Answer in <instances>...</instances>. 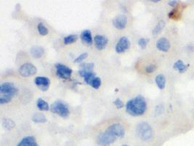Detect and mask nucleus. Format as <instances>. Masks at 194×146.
I'll list each match as a JSON object with an SVG mask.
<instances>
[{"mask_svg": "<svg viewBox=\"0 0 194 146\" xmlns=\"http://www.w3.org/2000/svg\"><path fill=\"white\" fill-rule=\"evenodd\" d=\"M147 110V102L143 96H137L126 104V111L132 116H143Z\"/></svg>", "mask_w": 194, "mask_h": 146, "instance_id": "obj_1", "label": "nucleus"}, {"mask_svg": "<svg viewBox=\"0 0 194 146\" xmlns=\"http://www.w3.org/2000/svg\"><path fill=\"white\" fill-rule=\"evenodd\" d=\"M18 89L13 83L7 82L0 85V104L8 103L18 93Z\"/></svg>", "mask_w": 194, "mask_h": 146, "instance_id": "obj_2", "label": "nucleus"}, {"mask_svg": "<svg viewBox=\"0 0 194 146\" xmlns=\"http://www.w3.org/2000/svg\"><path fill=\"white\" fill-rule=\"evenodd\" d=\"M136 131L140 138L144 141H149L153 139V129L147 122H141L137 124Z\"/></svg>", "mask_w": 194, "mask_h": 146, "instance_id": "obj_3", "label": "nucleus"}, {"mask_svg": "<svg viewBox=\"0 0 194 146\" xmlns=\"http://www.w3.org/2000/svg\"><path fill=\"white\" fill-rule=\"evenodd\" d=\"M50 110L53 113L57 114L62 118H67L70 114L68 106L60 101L54 102L50 106Z\"/></svg>", "mask_w": 194, "mask_h": 146, "instance_id": "obj_4", "label": "nucleus"}, {"mask_svg": "<svg viewBox=\"0 0 194 146\" xmlns=\"http://www.w3.org/2000/svg\"><path fill=\"white\" fill-rule=\"evenodd\" d=\"M106 131H108L112 136L117 138H122L124 137L125 135V129L123 126L122 124L119 123H116L110 125L106 129Z\"/></svg>", "mask_w": 194, "mask_h": 146, "instance_id": "obj_5", "label": "nucleus"}, {"mask_svg": "<svg viewBox=\"0 0 194 146\" xmlns=\"http://www.w3.org/2000/svg\"><path fill=\"white\" fill-rule=\"evenodd\" d=\"M55 66L56 69V75L60 78L64 79V80H68V79L71 78L73 72L71 69L60 63H56Z\"/></svg>", "mask_w": 194, "mask_h": 146, "instance_id": "obj_6", "label": "nucleus"}, {"mask_svg": "<svg viewBox=\"0 0 194 146\" xmlns=\"http://www.w3.org/2000/svg\"><path fill=\"white\" fill-rule=\"evenodd\" d=\"M116 140V137L112 136L108 131L101 132L97 138V143L101 146H108Z\"/></svg>", "mask_w": 194, "mask_h": 146, "instance_id": "obj_7", "label": "nucleus"}, {"mask_svg": "<svg viewBox=\"0 0 194 146\" xmlns=\"http://www.w3.org/2000/svg\"><path fill=\"white\" fill-rule=\"evenodd\" d=\"M18 72L22 77L27 78V77H31L36 74L37 69L34 64L31 63H25L20 66Z\"/></svg>", "mask_w": 194, "mask_h": 146, "instance_id": "obj_8", "label": "nucleus"}, {"mask_svg": "<svg viewBox=\"0 0 194 146\" xmlns=\"http://www.w3.org/2000/svg\"><path fill=\"white\" fill-rule=\"evenodd\" d=\"M130 47V41L126 37H122L119 39L115 46L116 53H122L128 50Z\"/></svg>", "mask_w": 194, "mask_h": 146, "instance_id": "obj_9", "label": "nucleus"}, {"mask_svg": "<svg viewBox=\"0 0 194 146\" xmlns=\"http://www.w3.org/2000/svg\"><path fill=\"white\" fill-rule=\"evenodd\" d=\"M34 83L37 87L42 91H46L49 89L50 85V80L48 78L43 76H38L35 78Z\"/></svg>", "mask_w": 194, "mask_h": 146, "instance_id": "obj_10", "label": "nucleus"}, {"mask_svg": "<svg viewBox=\"0 0 194 146\" xmlns=\"http://www.w3.org/2000/svg\"><path fill=\"white\" fill-rule=\"evenodd\" d=\"M127 17L125 15L119 14L113 19V25L118 29H124L127 24Z\"/></svg>", "mask_w": 194, "mask_h": 146, "instance_id": "obj_11", "label": "nucleus"}, {"mask_svg": "<svg viewBox=\"0 0 194 146\" xmlns=\"http://www.w3.org/2000/svg\"><path fill=\"white\" fill-rule=\"evenodd\" d=\"M108 42V39L106 37L103 36V35L97 34L95 35L94 37V43H95V45L96 48L99 51H102L103 50L107 45Z\"/></svg>", "mask_w": 194, "mask_h": 146, "instance_id": "obj_12", "label": "nucleus"}, {"mask_svg": "<svg viewBox=\"0 0 194 146\" xmlns=\"http://www.w3.org/2000/svg\"><path fill=\"white\" fill-rule=\"evenodd\" d=\"M156 48L158 50L163 52H167L170 48V43L165 37H162L156 42Z\"/></svg>", "mask_w": 194, "mask_h": 146, "instance_id": "obj_13", "label": "nucleus"}, {"mask_svg": "<svg viewBox=\"0 0 194 146\" xmlns=\"http://www.w3.org/2000/svg\"><path fill=\"white\" fill-rule=\"evenodd\" d=\"M79 75H80V76H82V78H84V82L88 85H90V83L92 82V80H93V79L96 77L95 73L92 72V71L80 70L79 71Z\"/></svg>", "mask_w": 194, "mask_h": 146, "instance_id": "obj_14", "label": "nucleus"}, {"mask_svg": "<svg viewBox=\"0 0 194 146\" xmlns=\"http://www.w3.org/2000/svg\"><path fill=\"white\" fill-rule=\"evenodd\" d=\"M17 146H39L38 143L33 136L25 137L19 142Z\"/></svg>", "mask_w": 194, "mask_h": 146, "instance_id": "obj_15", "label": "nucleus"}, {"mask_svg": "<svg viewBox=\"0 0 194 146\" xmlns=\"http://www.w3.org/2000/svg\"><path fill=\"white\" fill-rule=\"evenodd\" d=\"M81 39H82V41L83 43L87 44V45H90L93 42V37H92V33L90 32V30H87L83 31L81 34Z\"/></svg>", "mask_w": 194, "mask_h": 146, "instance_id": "obj_16", "label": "nucleus"}, {"mask_svg": "<svg viewBox=\"0 0 194 146\" xmlns=\"http://www.w3.org/2000/svg\"><path fill=\"white\" fill-rule=\"evenodd\" d=\"M30 53L34 58H39L45 53V50L40 46H33L30 50Z\"/></svg>", "mask_w": 194, "mask_h": 146, "instance_id": "obj_17", "label": "nucleus"}, {"mask_svg": "<svg viewBox=\"0 0 194 146\" xmlns=\"http://www.w3.org/2000/svg\"><path fill=\"white\" fill-rule=\"evenodd\" d=\"M156 83L158 88L161 90H163L166 85V78L163 74H159L156 77Z\"/></svg>", "mask_w": 194, "mask_h": 146, "instance_id": "obj_18", "label": "nucleus"}, {"mask_svg": "<svg viewBox=\"0 0 194 146\" xmlns=\"http://www.w3.org/2000/svg\"><path fill=\"white\" fill-rule=\"evenodd\" d=\"M37 107H38V109L39 110H41V111H47V110L50 109V107L47 102H46L45 100L41 99V98H39V99H37Z\"/></svg>", "mask_w": 194, "mask_h": 146, "instance_id": "obj_19", "label": "nucleus"}, {"mask_svg": "<svg viewBox=\"0 0 194 146\" xmlns=\"http://www.w3.org/2000/svg\"><path fill=\"white\" fill-rule=\"evenodd\" d=\"M32 121L35 123H45L47 121V119L44 114L35 113L32 116Z\"/></svg>", "mask_w": 194, "mask_h": 146, "instance_id": "obj_20", "label": "nucleus"}, {"mask_svg": "<svg viewBox=\"0 0 194 146\" xmlns=\"http://www.w3.org/2000/svg\"><path fill=\"white\" fill-rule=\"evenodd\" d=\"M164 26H165V22L164 21L161 20L158 21V23L157 24H156V26H155V28L153 29V32H152V33H153V35H156V34H158L159 33L162 32V30H163V29L164 28Z\"/></svg>", "mask_w": 194, "mask_h": 146, "instance_id": "obj_21", "label": "nucleus"}, {"mask_svg": "<svg viewBox=\"0 0 194 146\" xmlns=\"http://www.w3.org/2000/svg\"><path fill=\"white\" fill-rule=\"evenodd\" d=\"M77 39H78V35L70 34L64 37L63 42H64V44H66V45H70V44L75 43Z\"/></svg>", "mask_w": 194, "mask_h": 146, "instance_id": "obj_22", "label": "nucleus"}, {"mask_svg": "<svg viewBox=\"0 0 194 146\" xmlns=\"http://www.w3.org/2000/svg\"><path fill=\"white\" fill-rule=\"evenodd\" d=\"M169 18L174 20H179L181 18V13L178 8H175L169 13Z\"/></svg>", "mask_w": 194, "mask_h": 146, "instance_id": "obj_23", "label": "nucleus"}, {"mask_svg": "<svg viewBox=\"0 0 194 146\" xmlns=\"http://www.w3.org/2000/svg\"><path fill=\"white\" fill-rule=\"evenodd\" d=\"M37 30H38L39 34L42 35V36L47 35L48 34V32H49L47 27H46L42 23H39L38 24V26H37Z\"/></svg>", "mask_w": 194, "mask_h": 146, "instance_id": "obj_24", "label": "nucleus"}, {"mask_svg": "<svg viewBox=\"0 0 194 146\" xmlns=\"http://www.w3.org/2000/svg\"><path fill=\"white\" fill-rule=\"evenodd\" d=\"M90 85L93 89H98L101 85V79L98 77H95L90 83Z\"/></svg>", "mask_w": 194, "mask_h": 146, "instance_id": "obj_25", "label": "nucleus"}, {"mask_svg": "<svg viewBox=\"0 0 194 146\" xmlns=\"http://www.w3.org/2000/svg\"><path fill=\"white\" fill-rule=\"evenodd\" d=\"M15 123L13 121L10 119H4L3 121V126L5 128H6L8 130L11 129L15 127Z\"/></svg>", "mask_w": 194, "mask_h": 146, "instance_id": "obj_26", "label": "nucleus"}, {"mask_svg": "<svg viewBox=\"0 0 194 146\" xmlns=\"http://www.w3.org/2000/svg\"><path fill=\"white\" fill-rule=\"evenodd\" d=\"M81 67H82V70L92 71V70H93L94 67V64L93 63H84V64H81Z\"/></svg>", "mask_w": 194, "mask_h": 146, "instance_id": "obj_27", "label": "nucleus"}, {"mask_svg": "<svg viewBox=\"0 0 194 146\" xmlns=\"http://www.w3.org/2000/svg\"><path fill=\"white\" fill-rule=\"evenodd\" d=\"M149 39H145V38H140L138 40V45L141 48L144 49L145 47L147 46V44L149 43Z\"/></svg>", "mask_w": 194, "mask_h": 146, "instance_id": "obj_28", "label": "nucleus"}, {"mask_svg": "<svg viewBox=\"0 0 194 146\" xmlns=\"http://www.w3.org/2000/svg\"><path fill=\"white\" fill-rule=\"evenodd\" d=\"M87 56H88V54H87V53H83L81 54V55H79L76 58H75L74 62L75 63L82 62V61H84L85 58H87Z\"/></svg>", "mask_w": 194, "mask_h": 146, "instance_id": "obj_29", "label": "nucleus"}, {"mask_svg": "<svg viewBox=\"0 0 194 146\" xmlns=\"http://www.w3.org/2000/svg\"><path fill=\"white\" fill-rule=\"evenodd\" d=\"M156 69H157V66H156L155 64H150V65L147 66L146 67H145V72L150 74V73H152L154 71H156Z\"/></svg>", "mask_w": 194, "mask_h": 146, "instance_id": "obj_30", "label": "nucleus"}, {"mask_svg": "<svg viewBox=\"0 0 194 146\" xmlns=\"http://www.w3.org/2000/svg\"><path fill=\"white\" fill-rule=\"evenodd\" d=\"M114 104L118 109H121V108H122L123 106H124V103H123V102L120 99H116L115 101L114 102Z\"/></svg>", "mask_w": 194, "mask_h": 146, "instance_id": "obj_31", "label": "nucleus"}, {"mask_svg": "<svg viewBox=\"0 0 194 146\" xmlns=\"http://www.w3.org/2000/svg\"><path fill=\"white\" fill-rule=\"evenodd\" d=\"M164 110V106L162 105H157L156 107V113L157 115H161L163 113Z\"/></svg>", "mask_w": 194, "mask_h": 146, "instance_id": "obj_32", "label": "nucleus"}, {"mask_svg": "<svg viewBox=\"0 0 194 146\" xmlns=\"http://www.w3.org/2000/svg\"><path fill=\"white\" fill-rule=\"evenodd\" d=\"M183 62L182 61V60H178V61H177L174 64V66H173V68L175 69V70H178V69L180 67V66H182L183 65Z\"/></svg>", "mask_w": 194, "mask_h": 146, "instance_id": "obj_33", "label": "nucleus"}, {"mask_svg": "<svg viewBox=\"0 0 194 146\" xmlns=\"http://www.w3.org/2000/svg\"><path fill=\"white\" fill-rule=\"evenodd\" d=\"M189 65L188 64H183L182 66H180V68L178 69V72L180 73H183L186 71L188 69Z\"/></svg>", "mask_w": 194, "mask_h": 146, "instance_id": "obj_34", "label": "nucleus"}, {"mask_svg": "<svg viewBox=\"0 0 194 146\" xmlns=\"http://www.w3.org/2000/svg\"><path fill=\"white\" fill-rule=\"evenodd\" d=\"M168 5H170V6H171V7H175V6H176V5H177V2L176 1H170L168 2Z\"/></svg>", "mask_w": 194, "mask_h": 146, "instance_id": "obj_35", "label": "nucleus"}, {"mask_svg": "<svg viewBox=\"0 0 194 146\" xmlns=\"http://www.w3.org/2000/svg\"><path fill=\"white\" fill-rule=\"evenodd\" d=\"M152 2H159V0H156V1H151Z\"/></svg>", "mask_w": 194, "mask_h": 146, "instance_id": "obj_36", "label": "nucleus"}, {"mask_svg": "<svg viewBox=\"0 0 194 146\" xmlns=\"http://www.w3.org/2000/svg\"><path fill=\"white\" fill-rule=\"evenodd\" d=\"M122 146H129V145H122Z\"/></svg>", "mask_w": 194, "mask_h": 146, "instance_id": "obj_37", "label": "nucleus"}]
</instances>
